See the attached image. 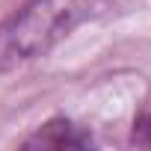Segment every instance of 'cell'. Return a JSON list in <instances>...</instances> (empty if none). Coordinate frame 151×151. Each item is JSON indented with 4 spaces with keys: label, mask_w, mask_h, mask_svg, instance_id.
Instances as JSON below:
<instances>
[{
    "label": "cell",
    "mask_w": 151,
    "mask_h": 151,
    "mask_svg": "<svg viewBox=\"0 0 151 151\" xmlns=\"http://www.w3.org/2000/svg\"><path fill=\"white\" fill-rule=\"evenodd\" d=\"M24 145L27 148H89L92 136L83 127L71 124L68 119H53L45 127H39L36 136H30Z\"/></svg>",
    "instance_id": "cell-2"
},
{
    "label": "cell",
    "mask_w": 151,
    "mask_h": 151,
    "mask_svg": "<svg viewBox=\"0 0 151 151\" xmlns=\"http://www.w3.org/2000/svg\"><path fill=\"white\" fill-rule=\"evenodd\" d=\"M104 12V0H33L0 27V71L50 53L80 24Z\"/></svg>",
    "instance_id": "cell-1"
},
{
    "label": "cell",
    "mask_w": 151,
    "mask_h": 151,
    "mask_svg": "<svg viewBox=\"0 0 151 151\" xmlns=\"http://www.w3.org/2000/svg\"><path fill=\"white\" fill-rule=\"evenodd\" d=\"M133 142H136V145H145V148H151V107H148V110L142 113V119L136 122Z\"/></svg>",
    "instance_id": "cell-3"
}]
</instances>
